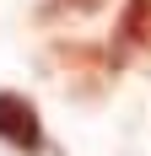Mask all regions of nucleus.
I'll list each match as a JSON object with an SVG mask.
<instances>
[{
    "label": "nucleus",
    "mask_w": 151,
    "mask_h": 156,
    "mask_svg": "<svg viewBox=\"0 0 151 156\" xmlns=\"http://www.w3.org/2000/svg\"><path fill=\"white\" fill-rule=\"evenodd\" d=\"M0 145H11L22 156H43L49 151V135H43V119L32 108V97L0 92Z\"/></svg>",
    "instance_id": "f257e3e1"
},
{
    "label": "nucleus",
    "mask_w": 151,
    "mask_h": 156,
    "mask_svg": "<svg viewBox=\"0 0 151 156\" xmlns=\"http://www.w3.org/2000/svg\"><path fill=\"white\" fill-rule=\"evenodd\" d=\"M113 54H151V0H124L119 22H113Z\"/></svg>",
    "instance_id": "f03ea898"
},
{
    "label": "nucleus",
    "mask_w": 151,
    "mask_h": 156,
    "mask_svg": "<svg viewBox=\"0 0 151 156\" xmlns=\"http://www.w3.org/2000/svg\"><path fill=\"white\" fill-rule=\"evenodd\" d=\"M65 11H76V16H92V11H103V0H60Z\"/></svg>",
    "instance_id": "7ed1b4c3"
}]
</instances>
